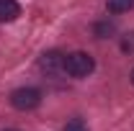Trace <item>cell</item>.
Instances as JSON below:
<instances>
[{
    "label": "cell",
    "instance_id": "obj_1",
    "mask_svg": "<svg viewBox=\"0 0 134 131\" xmlns=\"http://www.w3.org/2000/svg\"><path fill=\"white\" fill-rule=\"evenodd\" d=\"M96 69V59L88 54V51H72L65 57V72L70 77H88L90 72Z\"/></svg>",
    "mask_w": 134,
    "mask_h": 131
},
{
    "label": "cell",
    "instance_id": "obj_2",
    "mask_svg": "<svg viewBox=\"0 0 134 131\" xmlns=\"http://www.w3.org/2000/svg\"><path fill=\"white\" fill-rule=\"evenodd\" d=\"M41 103V90L36 87H18L10 93V105L16 111H34Z\"/></svg>",
    "mask_w": 134,
    "mask_h": 131
},
{
    "label": "cell",
    "instance_id": "obj_3",
    "mask_svg": "<svg viewBox=\"0 0 134 131\" xmlns=\"http://www.w3.org/2000/svg\"><path fill=\"white\" fill-rule=\"evenodd\" d=\"M39 69L41 72H47V75H57L59 69L65 72V54L57 49L52 51H44L41 57H39Z\"/></svg>",
    "mask_w": 134,
    "mask_h": 131
},
{
    "label": "cell",
    "instance_id": "obj_4",
    "mask_svg": "<svg viewBox=\"0 0 134 131\" xmlns=\"http://www.w3.org/2000/svg\"><path fill=\"white\" fill-rule=\"evenodd\" d=\"M21 16V5L16 0H0V23H10Z\"/></svg>",
    "mask_w": 134,
    "mask_h": 131
},
{
    "label": "cell",
    "instance_id": "obj_5",
    "mask_svg": "<svg viewBox=\"0 0 134 131\" xmlns=\"http://www.w3.org/2000/svg\"><path fill=\"white\" fill-rule=\"evenodd\" d=\"M93 33H96L98 39H108V36L116 33V23H114V21H98V23L93 26Z\"/></svg>",
    "mask_w": 134,
    "mask_h": 131
},
{
    "label": "cell",
    "instance_id": "obj_6",
    "mask_svg": "<svg viewBox=\"0 0 134 131\" xmlns=\"http://www.w3.org/2000/svg\"><path fill=\"white\" fill-rule=\"evenodd\" d=\"M106 8H108V13H126V10H132L134 8V0H108L106 3Z\"/></svg>",
    "mask_w": 134,
    "mask_h": 131
},
{
    "label": "cell",
    "instance_id": "obj_7",
    "mask_svg": "<svg viewBox=\"0 0 134 131\" xmlns=\"http://www.w3.org/2000/svg\"><path fill=\"white\" fill-rule=\"evenodd\" d=\"M121 51L134 54V31H129V33H124V36H121Z\"/></svg>",
    "mask_w": 134,
    "mask_h": 131
},
{
    "label": "cell",
    "instance_id": "obj_8",
    "mask_svg": "<svg viewBox=\"0 0 134 131\" xmlns=\"http://www.w3.org/2000/svg\"><path fill=\"white\" fill-rule=\"evenodd\" d=\"M65 131H88V126H85L83 118H72V121L65 126Z\"/></svg>",
    "mask_w": 134,
    "mask_h": 131
},
{
    "label": "cell",
    "instance_id": "obj_9",
    "mask_svg": "<svg viewBox=\"0 0 134 131\" xmlns=\"http://www.w3.org/2000/svg\"><path fill=\"white\" fill-rule=\"evenodd\" d=\"M132 82H134V69H132Z\"/></svg>",
    "mask_w": 134,
    "mask_h": 131
},
{
    "label": "cell",
    "instance_id": "obj_10",
    "mask_svg": "<svg viewBox=\"0 0 134 131\" xmlns=\"http://www.w3.org/2000/svg\"><path fill=\"white\" fill-rule=\"evenodd\" d=\"M5 131H18V129H5Z\"/></svg>",
    "mask_w": 134,
    "mask_h": 131
}]
</instances>
